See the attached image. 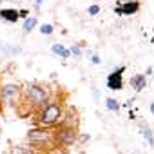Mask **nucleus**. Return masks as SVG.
Returning <instances> with one entry per match:
<instances>
[{"mask_svg":"<svg viewBox=\"0 0 154 154\" xmlns=\"http://www.w3.org/2000/svg\"><path fill=\"white\" fill-rule=\"evenodd\" d=\"M141 134L149 141V145H154V134H152V129L149 125H141Z\"/></svg>","mask_w":154,"mask_h":154,"instance_id":"obj_12","label":"nucleus"},{"mask_svg":"<svg viewBox=\"0 0 154 154\" xmlns=\"http://www.w3.org/2000/svg\"><path fill=\"white\" fill-rule=\"evenodd\" d=\"M42 2H44V0H35V8H40V6H42Z\"/></svg>","mask_w":154,"mask_h":154,"instance_id":"obj_22","label":"nucleus"},{"mask_svg":"<svg viewBox=\"0 0 154 154\" xmlns=\"http://www.w3.org/2000/svg\"><path fill=\"white\" fill-rule=\"evenodd\" d=\"M63 105L56 100H49L42 109H38L36 114V125L42 129H51V127H58L63 120Z\"/></svg>","mask_w":154,"mask_h":154,"instance_id":"obj_1","label":"nucleus"},{"mask_svg":"<svg viewBox=\"0 0 154 154\" xmlns=\"http://www.w3.org/2000/svg\"><path fill=\"white\" fill-rule=\"evenodd\" d=\"M20 96V87L15 84H8L4 87H0V100H4L8 103H13Z\"/></svg>","mask_w":154,"mask_h":154,"instance_id":"obj_6","label":"nucleus"},{"mask_svg":"<svg viewBox=\"0 0 154 154\" xmlns=\"http://www.w3.org/2000/svg\"><path fill=\"white\" fill-rule=\"evenodd\" d=\"M49 89L40 85V84H29L24 91H22V103H26L31 109H42L47 102H49Z\"/></svg>","mask_w":154,"mask_h":154,"instance_id":"obj_2","label":"nucleus"},{"mask_svg":"<svg viewBox=\"0 0 154 154\" xmlns=\"http://www.w3.org/2000/svg\"><path fill=\"white\" fill-rule=\"evenodd\" d=\"M27 15H29L27 9H20V11H18V18H27Z\"/></svg>","mask_w":154,"mask_h":154,"instance_id":"obj_18","label":"nucleus"},{"mask_svg":"<svg viewBox=\"0 0 154 154\" xmlns=\"http://www.w3.org/2000/svg\"><path fill=\"white\" fill-rule=\"evenodd\" d=\"M152 76H154V72H152Z\"/></svg>","mask_w":154,"mask_h":154,"instance_id":"obj_24","label":"nucleus"},{"mask_svg":"<svg viewBox=\"0 0 154 154\" xmlns=\"http://www.w3.org/2000/svg\"><path fill=\"white\" fill-rule=\"evenodd\" d=\"M0 18L9 22V24H17L18 22V11L13 8H4V9H0Z\"/></svg>","mask_w":154,"mask_h":154,"instance_id":"obj_9","label":"nucleus"},{"mask_svg":"<svg viewBox=\"0 0 154 154\" xmlns=\"http://www.w3.org/2000/svg\"><path fill=\"white\" fill-rule=\"evenodd\" d=\"M78 129H72V127H63L58 125L56 131H53V140L56 147H72L74 143H78Z\"/></svg>","mask_w":154,"mask_h":154,"instance_id":"obj_3","label":"nucleus"},{"mask_svg":"<svg viewBox=\"0 0 154 154\" xmlns=\"http://www.w3.org/2000/svg\"><path fill=\"white\" fill-rule=\"evenodd\" d=\"M131 87L136 91V93H141L145 87H147V76L145 74H134L131 78Z\"/></svg>","mask_w":154,"mask_h":154,"instance_id":"obj_8","label":"nucleus"},{"mask_svg":"<svg viewBox=\"0 0 154 154\" xmlns=\"http://www.w3.org/2000/svg\"><path fill=\"white\" fill-rule=\"evenodd\" d=\"M149 111H150V114H154V102H152V103L149 105Z\"/></svg>","mask_w":154,"mask_h":154,"instance_id":"obj_23","label":"nucleus"},{"mask_svg":"<svg viewBox=\"0 0 154 154\" xmlns=\"http://www.w3.org/2000/svg\"><path fill=\"white\" fill-rule=\"evenodd\" d=\"M100 62H102V60H100V56H98V54H93V56H91V63H94V65H98Z\"/></svg>","mask_w":154,"mask_h":154,"instance_id":"obj_19","label":"nucleus"},{"mask_svg":"<svg viewBox=\"0 0 154 154\" xmlns=\"http://www.w3.org/2000/svg\"><path fill=\"white\" fill-rule=\"evenodd\" d=\"M87 13H89L91 17H96V15L100 13V6H96V4H93V6H89V8H87Z\"/></svg>","mask_w":154,"mask_h":154,"instance_id":"obj_16","label":"nucleus"},{"mask_svg":"<svg viewBox=\"0 0 154 154\" xmlns=\"http://www.w3.org/2000/svg\"><path fill=\"white\" fill-rule=\"evenodd\" d=\"M105 107H107L111 112H118V111H120V103H118V100H114V98H107V100H105Z\"/></svg>","mask_w":154,"mask_h":154,"instance_id":"obj_13","label":"nucleus"},{"mask_svg":"<svg viewBox=\"0 0 154 154\" xmlns=\"http://www.w3.org/2000/svg\"><path fill=\"white\" fill-rule=\"evenodd\" d=\"M123 72H125V65L114 67L109 74H107V89L111 91H122L123 89Z\"/></svg>","mask_w":154,"mask_h":154,"instance_id":"obj_5","label":"nucleus"},{"mask_svg":"<svg viewBox=\"0 0 154 154\" xmlns=\"http://www.w3.org/2000/svg\"><path fill=\"white\" fill-rule=\"evenodd\" d=\"M27 141L33 145V149L36 150V149H44L45 145L47 147H51V145H54V140H53V131H49V129H33V131H29V134H27Z\"/></svg>","mask_w":154,"mask_h":154,"instance_id":"obj_4","label":"nucleus"},{"mask_svg":"<svg viewBox=\"0 0 154 154\" xmlns=\"http://www.w3.org/2000/svg\"><path fill=\"white\" fill-rule=\"evenodd\" d=\"M140 8H141V4L138 2V0L136 2H131V4H123V6L116 4L114 6V13L118 17H132V15H136L140 11Z\"/></svg>","mask_w":154,"mask_h":154,"instance_id":"obj_7","label":"nucleus"},{"mask_svg":"<svg viewBox=\"0 0 154 154\" xmlns=\"http://www.w3.org/2000/svg\"><path fill=\"white\" fill-rule=\"evenodd\" d=\"M53 31H54L53 24H42V26H40V33H42V35H45V36L53 35Z\"/></svg>","mask_w":154,"mask_h":154,"instance_id":"obj_14","label":"nucleus"},{"mask_svg":"<svg viewBox=\"0 0 154 154\" xmlns=\"http://www.w3.org/2000/svg\"><path fill=\"white\" fill-rule=\"evenodd\" d=\"M36 24H38V18L36 17H27L26 20H24V26H22V31L27 35V33H31L35 27H36Z\"/></svg>","mask_w":154,"mask_h":154,"instance_id":"obj_11","label":"nucleus"},{"mask_svg":"<svg viewBox=\"0 0 154 154\" xmlns=\"http://www.w3.org/2000/svg\"><path fill=\"white\" fill-rule=\"evenodd\" d=\"M131 2H136V0H118V4L123 6V4H131Z\"/></svg>","mask_w":154,"mask_h":154,"instance_id":"obj_20","label":"nucleus"},{"mask_svg":"<svg viewBox=\"0 0 154 154\" xmlns=\"http://www.w3.org/2000/svg\"><path fill=\"white\" fill-rule=\"evenodd\" d=\"M152 72H154V69H152V67H147V71H145V76H147V74H152Z\"/></svg>","mask_w":154,"mask_h":154,"instance_id":"obj_21","label":"nucleus"},{"mask_svg":"<svg viewBox=\"0 0 154 154\" xmlns=\"http://www.w3.org/2000/svg\"><path fill=\"white\" fill-rule=\"evenodd\" d=\"M51 51H53V54H56V56H62L63 60H67V58L71 56L69 49H67L65 45H62V44H53V45H51Z\"/></svg>","mask_w":154,"mask_h":154,"instance_id":"obj_10","label":"nucleus"},{"mask_svg":"<svg viewBox=\"0 0 154 154\" xmlns=\"http://www.w3.org/2000/svg\"><path fill=\"white\" fill-rule=\"evenodd\" d=\"M69 53L74 54L76 58H80V56H82V49H80L78 45H71V47H69Z\"/></svg>","mask_w":154,"mask_h":154,"instance_id":"obj_15","label":"nucleus"},{"mask_svg":"<svg viewBox=\"0 0 154 154\" xmlns=\"http://www.w3.org/2000/svg\"><path fill=\"white\" fill-rule=\"evenodd\" d=\"M89 138H91L89 134H78V141H80V143H85Z\"/></svg>","mask_w":154,"mask_h":154,"instance_id":"obj_17","label":"nucleus"}]
</instances>
